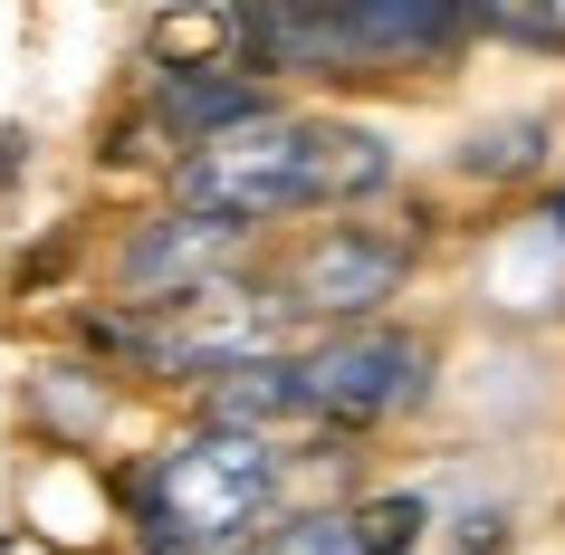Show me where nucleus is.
Instances as JSON below:
<instances>
[{
    "instance_id": "1",
    "label": "nucleus",
    "mask_w": 565,
    "mask_h": 555,
    "mask_svg": "<svg viewBox=\"0 0 565 555\" xmlns=\"http://www.w3.org/2000/svg\"><path fill=\"white\" fill-rule=\"evenodd\" d=\"M384 182V153L345 135V125H268L259 145H231V153H202L182 173V202L202 221H268V211H298V202H327V192H374Z\"/></svg>"
},
{
    "instance_id": "2",
    "label": "nucleus",
    "mask_w": 565,
    "mask_h": 555,
    "mask_svg": "<svg viewBox=\"0 0 565 555\" xmlns=\"http://www.w3.org/2000/svg\"><path fill=\"white\" fill-rule=\"evenodd\" d=\"M259 498H268V460H259V440H231V431L192 440V450H163L135 479L153 555H202L211 536H239Z\"/></svg>"
},
{
    "instance_id": "3",
    "label": "nucleus",
    "mask_w": 565,
    "mask_h": 555,
    "mask_svg": "<svg viewBox=\"0 0 565 555\" xmlns=\"http://www.w3.org/2000/svg\"><path fill=\"white\" fill-rule=\"evenodd\" d=\"M413 393H422V354L403 335H345V345L298 364V412H335V421L393 412V403H413Z\"/></svg>"
},
{
    "instance_id": "4",
    "label": "nucleus",
    "mask_w": 565,
    "mask_h": 555,
    "mask_svg": "<svg viewBox=\"0 0 565 555\" xmlns=\"http://www.w3.org/2000/svg\"><path fill=\"white\" fill-rule=\"evenodd\" d=\"M153 106H163L173 135H221V125H259L268 116V96L249 77H231V67H173L153 87Z\"/></svg>"
},
{
    "instance_id": "5",
    "label": "nucleus",
    "mask_w": 565,
    "mask_h": 555,
    "mask_svg": "<svg viewBox=\"0 0 565 555\" xmlns=\"http://www.w3.org/2000/svg\"><path fill=\"white\" fill-rule=\"evenodd\" d=\"M556 231H565V192H556Z\"/></svg>"
}]
</instances>
